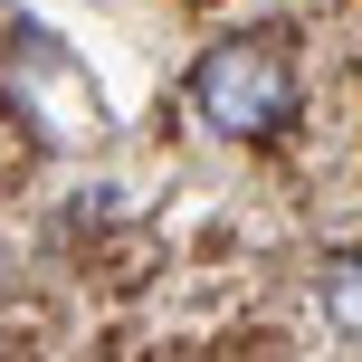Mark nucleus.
I'll return each mask as SVG.
<instances>
[{"instance_id": "obj_2", "label": "nucleus", "mask_w": 362, "mask_h": 362, "mask_svg": "<svg viewBox=\"0 0 362 362\" xmlns=\"http://www.w3.org/2000/svg\"><path fill=\"white\" fill-rule=\"evenodd\" d=\"M315 305H325V325L344 334V344H362V248L325 257V286H315Z\"/></svg>"}, {"instance_id": "obj_1", "label": "nucleus", "mask_w": 362, "mask_h": 362, "mask_svg": "<svg viewBox=\"0 0 362 362\" xmlns=\"http://www.w3.org/2000/svg\"><path fill=\"white\" fill-rule=\"evenodd\" d=\"M191 115L219 134V144H276L305 115V57H296L286 29H238L210 38L191 67Z\"/></svg>"}]
</instances>
